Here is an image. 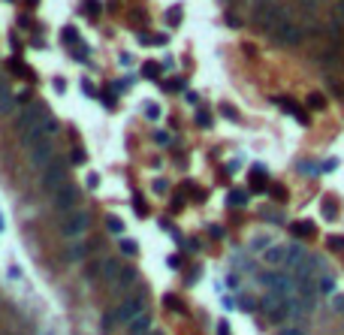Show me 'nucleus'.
Segmentation results:
<instances>
[{
    "label": "nucleus",
    "mask_w": 344,
    "mask_h": 335,
    "mask_svg": "<svg viewBox=\"0 0 344 335\" xmlns=\"http://www.w3.org/2000/svg\"><path fill=\"white\" fill-rule=\"evenodd\" d=\"M148 311V299H145V293H136V296H127L115 311H112V323H121V326H130L139 314H145Z\"/></svg>",
    "instance_id": "nucleus-1"
},
{
    "label": "nucleus",
    "mask_w": 344,
    "mask_h": 335,
    "mask_svg": "<svg viewBox=\"0 0 344 335\" xmlns=\"http://www.w3.org/2000/svg\"><path fill=\"white\" fill-rule=\"evenodd\" d=\"M45 118H48V106L36 100V103H30V106H27V109L15 118V127H18V133L24 136V133H30L33 127H39Z\"/></svg>",
    "instance_id": "nucleus-2"
},
{
    "label": "nucleus",
    "mask_w": 344,
    "mask_h": 335,
    "mask_svg": "<svg viewBox=\"0 0 344 335\" xmlns=\"http://www.w3.org/2000/svg\"><path fill=\"white\" fill-rule=\"evenodd\" d=\"M88 227H91V218H88V212L76 209L73 215H66V218H63V224H60V233H63V239H70V242H79V239L88 233Z\"/></svg>",
    "instance_id": "nucleus-3"
},
{
    "label": "nucleus",
    "mask_w": 344,
    "mask_h": 335,
    "mask_svg": "<svg viewBox=\"0 0 344 335\" xmlns=\"http://www.w3.org/2000/svg\"><path fill=\"white\" fill-rule=\"evenodd\" d=\"M63 184H66V163H63L60 157H54V160L42 169V190L57 193Z\"/></svg>",
    "instance_id": "nucleus-4"
},
{
    "label": "nucleus",
    "mask_w": 344,
    "mask_h": 335,
    "mask_svg": "<svg viewBox=\"0 0 344 335\" xmlns=\"http://www.w3.org/2000/svg\"><path fill=\"white\" fill-rule=\"evenodd\" d=\"M51 206H54V212H60V215H73L76 206H79V187L66 181L57 193H51Z\"/></svg>",
    "instance_id": "nucleus-5"
},
{
    "label": "nucleus",
    "mask_w": 344,
    "mask_h": 335,
    "mask_svg": "<svg viewBox=\"0 0 344 335\" xmlns=\"http://www.w3.org/2000/svg\"><path fill=\"white\" fill-rule=\"evenodd\" d=\"M27 160H30V166H33V169H45V166L54 160V148H51V139L30 145V148H27Z\"/></svg>",
    "instance_id": "nucleus-6"
},
{
    "label": "nucleus",
    "mask_w": 344,
    "mask_h": 335,
    "mask_svg": "<svg viewBox=\"0 0 344 335\" xmlns=\"http://www.w3.org/2000/svg\"><path fill=\"white\" fill-rule=\"evenodd\" d=\"M275 33H278V42H281V45H299V42H302V27H299L296 21H290V18H287Z\"/></svg>",
    "instance_id": "nucleus-7"
},
{
    "label": "nucleus",
    "mask_w": 344,
    "mask_h": 335,
    "mask_svg": "<svg viewBox=\"0 0 344 335\" xmlns=\"http://www.w3.org/2000/svg\"><path fill=\"white\" fill-rule=\"evenodd\" d=\"M260 257H263L266 266H284V263H287V248H284V245H269Z\"/></svg>",
    "instance_id": "nucleus-8"
},
{
    "label": "nucleus",
    "mask_w": 344,
    "mask_h": 335,
    "mask_svg": "<svg viewBox=\"0 0 344 335\" xmlns=\"http://www.w3.org/2000/svg\"><path fill=\"white\" fill-rule=\"evenodd\" d=\"M121 263L118 260H112V257H106V260H100V278L103 281H109V284H115V278L121 275Z\"/></svg>",
    "instance_id": "nucleus-9"
},
{
    "label": "nucleus",
    "mask_w": 344,
    "mask_h": 335,
    "mask_svg": "<svg viewBox=\"0 0 344 335\" xmlns=\"http://www.w3.org/2000/svg\"><path fill=\"white\" fill-rule=\"evenodd\" d=\"M136 278H139V272H136V269H130V266H124V269H121V275L115 278L112 290H115V293H121V290H130V287L136 284Z\"/></svg>",
    "instance_id": "nucleus-10"
},
{
    "label": "nucleus",
    "mask_w": 344,
    "mask_h": 335,
    "mask_svg": "<svg viewBox=\"0 0 344 335\" xmlns=\"http://www.w3.org/2000/svg\"><path fill=\"white\" fill-rule=\"evenodd\" d=\"M275 103H281L287 115H293V118H296V121H299L302 127H308V115H305V112H302V109H299V106H296L293 100H287V97H275Z\"/></svg>",
    "instance_id": "nucleus-11"
},
{
    "label": "nucleus",
    "mask_w": 344,
    "mask_h": 335,
    "mask_svg": "<svg viewBox=\"0 0 344 335\" xmlns=\"http://www.w3.org/2000/svg\"><path fill=\"white\" fill-rule=\"evenodd\" d=\"M127 335H151V314H139L130 326H127Z\"/></svg>",
    "instance_id": "nucleus-12"
},
{
    "label": "nucleus",
    "mask_w": 344,
    "mask_h": 335,
    "mask_svg": "<svg viewBox=\"0 0 344 335\" xmlns=\"http://www.w3.org/2000/svg\"><path fill=\"white\" fill-rule=\"evenodd\" d=\"M63 257H66V263H82V260L88 257V245H85V242H73Z\"/></svg>",
    "instance_id": "nucleus-13"
},
{
    "label": "nucleus",
    "mask_w": 344,
    "mask_h": 335,
    "mask_svg": "<svg viewBox=\"0 0 344 335\" xmlns=\"http://www.w3.org/2000/svg\"><path fill=\"white\" fill-rule=\"evenodd\" d=\"M12 109H15V97H12L9 85H6V82H0V115H9Z\"/></svg>",
    "instance_id": "nucleus-14"
},
{
    "label": "nucleus",
    "mask_w": 344,
    "mask_h": 335,
    "mask_svg": "<svg viewBox=\"0 0 344 335\" xmlns=\"http://www.w3.org/2000/svg\"><path fill=\"white\" fill-rule=\"evenodd\" d=\"M302 263H305V251H302V245H290V248H287V266L299 269Z\"/></svg>",
    "instance_id": "nucleus-15"
},
{
    "label": "nucleus",
    "mask_w": 344,
    "mask_h": 335,
    "mask_svg": "<svg viewBox=\"0 0 344 335\" xmlns=\"http://www.w3.org/2000/svg\"><path fill=\"white\" fill-rule=\"evenodd\" d=\"M248 190H230L227 193V206H233V209H242V206H248Z\"/></svg>",
    "instance_id": "nucleus-16"
},
{
    "label": "nucleus",
    "mask_w": 344,
    "mask_h": 335,
    "mask_svg": "<svg viewBox=\"0 0 344 335\" xmlns=\"http://www.w3.org/2000/svg\"><path fill=\"white\" fill-rule=\"evenodd\" d=\"M257 193H263L266 190V172H263V166H254V184H251Z\"/></svg>",
    "instance_id": "nucleus-17"
},
{
    "label": "nucleus",
    "mask_w": 344,
    "mask_h": 335,
    "mask_svg": "<svg viewBox=\"0 0 344 335\" xmlns=\"http://www.w3.org/2000/svg\"><path fill=\"white\" fill-rule=\"evenodd\" d=\"M106 227H109V233H115V236H121V233H124V221H121V218H115V215H109V218H106Z\"/></svg>",
    "instance_id": "nucleus-18"
},
{
    "label": "nucleus",
    "mask_w": 344,
    "mask_h": 335,
    "mask_svg": "<svg viewBox=\"0 0 344 335\" xmlns=\"http://www.w3.org/2000/svg\"><path fill=\"white\" fill-rule=\"evenodd\" d=\"M314 233V224L311 221H299V224H293V236H311Z\"/></svg>",
    "instance_id": "nucleus-19"
},
{
    "label": "nucleus",
    "mask_w": 344,
    "mask_h": 335,
    "mask_svg": "<svg viewBox=\"0 0 344 335\" xmlns=\"http://www.w3.org/2000/svg\"><path fill=\"white\" fill-rule=\"evenodd\" d=\"M9 70H12L15 76H24V79H30V70H27V66H24L18 57H12V60H9Z\"/></svg>",
    "instance_id": "nucleus-20"
},
{
    "label": "nucleus",
    "mask_w": 344,
    "mask_h": 335,
    "mask_svg": "<svg viewBox=\"0 0 344 335\" xmlns=\"http://www.w3.org/2000/svg\"><path fill=\"white\" fill-rule=\"evenodd\" d=\"M70 160H73L76 166H85V163H88V151H85V148H73V151H70Z\"/></svg>",
    "instance_id": "nucleus-21"
},
{
    "label": "nucleus",
    "mask_w": 344,
    "mask_h": 335,
    "mask_svg": "<svg viewBox=\"0 0 344 335\" xmlns=\"http://www.w3.org/2000/svg\"><path fill=\"white\" fill-rule=\"evenodd\" d=\"M121 254H127V257H136V254H139V245H136L133 239H121Z\"/></svg>",
    "instance_id": "nucleus-22"
},
{
    "label": "nucleus",
    "mask_w": 344,
    "mask_h": 335,
    "mask_svg": "<svg viewBox=\"0 0 344 335\" xmlns=\"http://www.w3.org/2000/svg\"><path fill=\"white\" fill-rule=\"evenodd\" d=\"M63 42H66V45H73V42H76V45H82L79 30H76V27H63Z\"/></svg>",
    "instance_id": "nucleus-23"
},
{
    "label": "nucleus",
    "mask_w": 344,
    "mask_h": 335,
    "mask_svg": "<svg viewBox=\"0 0 344 335\" xmlns=\"http://www.w3.org/2000/svg\"><path fill=\"white\" fill-rule=\"evenodd\" d=\"M308 106H311V109H326V97L314 91V94H308Z\"/></svg>",
    "instance_id": "nucleus-24"
},
{
    "label": "nucleus",
    "mask_w": 344,
    "mask_h": 335,
    "mask_svg": "<svg viewBox=\"0 0 344 335\" xmlns=\"http://www.w3.org/2000/svg\"><path fill=\"white\" fill-rule=\"evenodd\" d=\"M145 118L148 121H157L160 118V106L157 103H145Z\"/></svg>",
    "instance_id": "nucleus-25"
},
{
    "label": "nucleus",
    "mask_w": 344,
    "mask_h": 335,
    "mask_svg": "<svg viewBox=\"0 0 344 335\" xmlns=\"http://www.w3.org/2000/svg\"><path fill=\"white\" fill-rule=\"evenodd\" d=\"M142 73H145V76H151V79H157L163 70H160V63H145V70H142Z\"/></svg>",
    "instance_id": "nucleus-26"
},
{
    "label": "nucleus",
    "mask_w": 344,
    "mask_h": 335,
    "mask_svg": "<svg viewBox=\"0 0 344 335\" xmlns=\"http://www.w3.org/2000/svg\"><path fill=\"white\" fill-rule=\"evenodd\" d=\"M196 124H199V127H212V115L199 109V112H196Z\"/></svg>",
    "instance_id": "nucleus-27"
},
{
    "label": "nucleus",
    "mask_w": 344,
    "mask_h": 335,
    "mask_svg": "<svg viewBox=\"0 0 344 335\" xmlns=\"http://www.w3.org/2000/svg\"><path fill=\"white\" fill-rule=\"evenodd\" d=\"M163 302H166V308H175V311H184V305H181V299H178V296H166Z\"/></svg>",
    "instance_id": "nucleus-28"
},
{
    "label": "nucleus",
    "mask_w": 344,
    "mask_h": 335,
    "mask_svg": "<svg viewBox=\"0 0 344 335\" xmlns=\"http://www.w3.org/2000/svg\"><path fill=\"white\" fill-rule=\"evenodd\" d=\"M100 9H103V6H100V0H85V12H88V15H97Z\"/></svg>",
    "instance_id": "nucleus-29"
},
{
    "label": "nucleus",
    "mask_w": 344,
    "mask_h": 335,
    "mask_svg": "<svg viewBox=\"0 0 344 335\" xmlns=\"http://www.w3.org/2000/svg\"><path fill=\"white\" fill-rule=\"evenodd\" d=\"M329 248L332 251H344V236H329Z\"/></svg>",
    "instance_id": "nucleus-30"
},
{
    "label": "nucleus",
    "mask_w": 344,
    "mask_h": 335,
    "mask_svg": "<svg viewBox=\"0 0 344 335\" xmlns=\"http://www.w3.org/2000/svg\"><path fill=\"white\" fill-rule=\"evenodd\" d=\"M163 88H166V91H172V88L181 91V88H184V79H169V82H163Z\"/></svg>",
    "instance_id": "nucleus-31"
},
{
    "label": "nucleus",
    "mask_w": 344,
    "mask_h": 335,
    "mask_svg": "<svg viewBox=\"0 0 344 335\" xmlns=\"http://www.w3.org/2000/svg\"><path fill=\"white\" fill-rule=\"evenodd\" d=\"M332 287H335V284H332V278H329V275H323V281H320V290H323V293H332Z\"/></svg>",
    "instance_id": "nucleus-32"
},
{
    "label": "nucleus",
    "mask_w": 344,
    "mask_h": 335,
    "mask_svg": "<svg viewBox=\"0 0 344 335\" xmlns=\"http://www.w3.org/2000/svg\"><path fill=\"white\" fill-rule=\"evenodd\" d=\"M221 112H224L230 121H239V115H236V109H233V106H221Z\"/></svg>",
    "instance_id": "nucleus-33"
},
{
    "label": "nucleus",
    "mask_w": 344,
    "mask_h": 335,
    "mask_svg": "<svg viewBox=\"0 0 344 335\" xmlns=\"http://www.w3.org/2000/svg\"><path fill=\"white\" fill-rule=\"evenodd\" d=\"M166 190H169V184H166L163 178H157V181H154V193H166Z\"/></svg>",
    "instance_id": "nucleus-34"
},
{
    "label": "nucleus",
    "mask_w": 344,
    "mask_h": 335,
    "mask_svg": "<svg viewBox=\"0 0 344 335\" xmlns=\"http://www.w3.org/2000/svg\"><path fill=\"white\" fill-rule=\"evenodd\" d=\"M323 218H326V221H332V218H335V206H332V203H326V206H323Z\"/></svg>",
    "instance_id": "nucleus-35"
},
{
    "label": "nucleus",
    "mask_w": 344,
    "mask_h": 335,
    "mask_svg": "<svg viewBox=\"0 0 344 335\" xmlns=\"http://www.w3.org/2000/svg\"><path fill=\"white\" fill-rule=\"evenodd\" d=\"M278 335H305V329H299V326H287V329H281Z\"/></svg>",
    "instance_id": "nucleus-36"
},
{
    "label": "nucleus",
    "mask_w": 344,
    "mask_h": 335,
    "mask_svg": "<svg viewBox=\"0 0 344 335\" xmlns=\"http://www.w3.org/2000/svg\"><path fill=\"white\" fill-rule=\"evenodd\" d=\"M97 184H100V175H97V172H91V175H88V187H91V190H97Z\"/></svg>",
    "instance_id": "nucleus-37"
},
{
    "label": "nucleus",
    "mask_w": 344,
    "mask_h": 335,
    "mask_svg": "<svg viewBox=\"0 0 344 335\" xmlns=\"http://www.w3.org/2000/svg\"><path fill=\"white\" fill-rule=\"evenodd\" d=\"M209 236L212 239H224V227H209Z\"/></svg>",
    "instance_id": "nucleus-38"
},
{
    "label": "nucleus",
    "mask_w": 344,
    "mask_h": 335,
    "mask_svg": "<svg viewBox=\"0 0 344 335\" xmlns=\"http://www.w3.org/2000/svg\"><path fill=\"white\" fill-rule=\"evenodd\" d=\"M239 305H242V308H245V311H254V308H257V302H254V299H248V296H245V299H242V302H239Z\"/></svg>",
    "instance_id": "nucleus-39"
},
{
    "label": "nucleus",
    "mask_w": 344,
    "mask_h": 335,
    "mask_svg": "<svg viewBox=\"0 0 344 335\" xmlns=\"http://www.w3.org/2000/svg\"><path fill=\"white\" fill-rule=\"evenodd\" d=\"M178 12H181L178 6H175V9H169V21H172V24H178V21H181V15H178Z\"/></svg>",
    "instance_id": "nucleus-40"
},
{
    "label": "nucleus",
    "mask_w": 344,
    "mask_h": 335,
    "mask_svg": "<svg viewBox=\"0 0 344 335\" xmlns=\"http://www.w3.org/2000/svg\"><path fill=\"white\" fill-rule=\"evenodd\" d=\"M151 45H166V36H163V33H154V36H151Z\"/></svg>",
    "instance_id": "nucleus-41"
},
{
    "label": "nucleus",
    "mask_w": 344,
    "mask_h": 335,
    "mask_svg": "<svg viewBox=\"0 0 344 335\" xmlns=\"http://www.w3.org/2000/svg\"><path fill=\"white\" fill-rule=\"evenodd\" d=\"M218 335H233V332H230V323H227V320H221V326H218Z\"/></svg>",
    "instance_id": "nucleus-42"
},
{
    "label": "nucleus",
    "mask_w": 344,
    "mask_h": 335,
    "mask_svg": "<svg viewBox=\"0 0 344 335\" xmlns=\"http://www.w3.org/2000/svg\"><path fill=\"white\" fill-rule=\"evenodd\" d=\"M133 203H136V212H139V215H145V206H142V196H139V193L133 196Z\"/></svg>",
    "instance_id": "nucleus-43"
},
{
    "label": "nucleus",
    "mask_w": 344,
    "mask_h": 335,
    "mask_svg": "<svg viewBox=\"0 0 344 335\" xmlns=\"http://www.w3.org/2000/svg\"><path fill=\"white\" fill-rule=\"evenodd\" d=\"M332 305H335V311H341V314H344V296H335Z\"/></svg>",
    "instance_id": "nucleus-44"
},
{
    "label": "nucleus",
    "mask_w": 344,
    "mask_h": 335,
    "mask_svg": "<svg viewBox=\"0 0 344 335\" xmlns=\"http://www.w3.org/2000/svg\"><path fill=\"white\" fill-rule=\"evenodd\" d=\"M118 63H121V66H130V63H133V57H130V54H121V57H118Z\"/></svg>",
    "instance_id": "nucleus-45"
},
{
    "label": "nucleus",
    "mask_w": 344,
    "mask_h": 335,
    "mask_svg": "<svg viewBox=\"0 0 344 335\" xmlns=\"http://www.w3.org/2000/svg\"><path fill=\"white\" fill-rule=\"evenodd\" d=\"M154 139H157V142H160V145H166V142H169V136H166V133H163V130H157V136H154Z\"/></svg>",
    "instance_id": "nucleus-46"
},
{
    "label": "nucleus",
    "mask_w": 344,
    "mask_h": 335,
    "mask_svg": "<svg viewBox=\"0 0 344 335\" xmlns=\"http://www.w3.org/2000/svg\"><path fill=\"white\" fill-rule=\"evenodd\" d=\"M272 193H275L278 199H284V196H287V190H284V187H272Z\"/></svg>",
    "instance_id": "nucleus-47"
},
{
    "label": "nucleus",
    "mask_w": 344,
    "mask_h": 335,
    "mask_svg": "<svg viewBox=\"0 0 344 335\" xmlns=\"http://www.w3.org/2000/svg\"><path fill=\"white\" fill-rule=\"evenodd\" d=\"M338 12H344V0H338Z\"/></svg>",
    "instance_id": "nucleus-48"
},
{
    "label": "nucleus",
    "mask_w": 344,
    "mask_h": 335,
    "mask_svg": "<svg viewBox=\"0 0 344 335\" xmlns=\"http://www.w3.org/2000/svg\"><path fill=\"white\" fill-rule=\"evenodd\" d=\"M0 233H3V218H0Z\"/></svg>",
    "instance_id": "nucleus-49"
},
{
    "label": "nucleus",
    "mask_w": 344,
    "mask_h": 335,
    "mask_svg": "<svg viewBox=\"0 0 344 335\" xmlns=\"http://www.w3.org/2000/svg\"><path fill=\"white\" fill-rule=\"evenodd\" d=\"M151 335H163V332H151Z\"/></svg>",
    "instance_id": "nucleus-50"
},
{
    "label": "nucleus",
    "mask_w": 344,
    "mask_h": 335,
    "mask_svg": "<svg viewBox=\"0 0 344 335\" xmlns=\"http://www.w3.org/2000/svg\"><path fill=\"white\" fill-rule=\"evenodd\" d=\"M0 82H3V76H0Z\"/></svg>",
    "instance_id": "nucleus-51"
}]
</instances>
